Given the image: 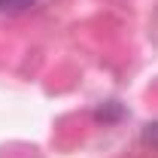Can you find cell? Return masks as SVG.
Instances as JSON below:
<instances>
[{
  "mask_svg": "<svg viewBox=\"0 0 158 158\" xmlns=\"http://www.w3.org/2000/svg\"><path fill=\"white\" fill-rule=\"evenodd\" d=\"M37 0H0V12H21L27 6H34Z\"/></svg>",
  "mask_w": 158,
  "mask_h": 158,
  "instance_id": "6da1fadb",
  "label": "cell"
},
{
  "mask_svg": "<svg viewBox=\"0 0 158 158\" xmlns=\"http://www.w3.org/2000/svg\"><path fill=\"white\" fill-rule=\"evenodd\" d=\"M149 137H155V140H158V125H152V131H149Z\"/></svg>",
  "mask_w": 158,
  "mask_h": 158,
  "instance_id": "7a4b0ae2",
  "label": "cell"
}]
</instances>
